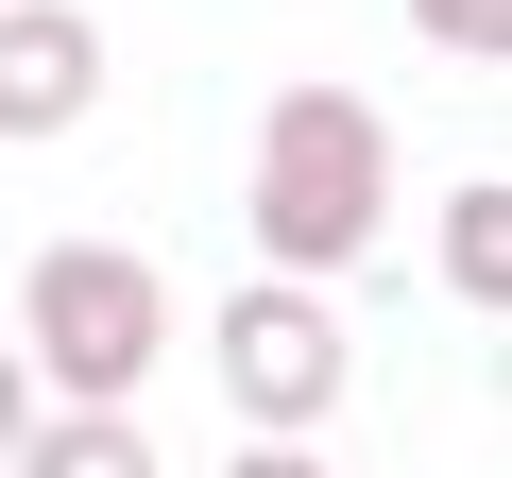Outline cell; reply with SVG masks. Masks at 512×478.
Masks as SVG:
<instances>
[{"instance_id": "obj_1", "label": "cell", "mask_w": 512, "mask_h": 478, "mask_svg": "<svg viewBox=\"0 0 512 478\" xmlns=\"http://www.w3.org/2000/svg\"><path fill=\"white\" fill-rule=\"evenodd\" d=\"M376 205H393V137H376L359 86H291L274 120H256V257H274L291 291L359 257Z\"/></svg>"}, {"instance_id": "obj_2", "label": "cell", "mask_w": 512, "mask_h": 478, "mask_svg": "<svg viewBox=\"0 0 512 478\" xmlns=\"http://www.w3.org/2000/svg\"><path fill=\"white\" fill-rule=\"evenodd\" d=\"M18 325H35V359H52L69 393H103V410L171 359V291H154V257H120V239H52L35 291H18Z\"/></svg>"}, {"instance_id": "obj_3", "label": "cell", "mask_w": 512, "mask_h": 478, "mask_svg": "<svg viewBox=\"0 0 512 478\" xmlns=\"http://www.w3.org/2000/svg\"><path fill=\"white\" fill-rule=\"evenodd\" d=\"M222 393H239L256 427H325V410H342V325H325V291L256 274V291L222 308Z\"/></svg>"}, {"instance_id": "obj_4", "label": "cell", "mask_w": 512, "mask_h": 478, "mask_svg": "<svg viewBox=\"0 0 512 478\" xmlns=\"http://www.w3.org/2000/svg\"><path fill=\"white\" fill-rule=\"evenodd\" d=\"M103 103V35L69 0H0V137H69Z\"/></svg>"}, {"instance_id": "obj_5", "label": "cell", "mask_w": 512, "mask_h": 478, "mask_svg": "<svg viewBox=\"0 0 512 478\" xmlns=\"http://www.w3.org/2000/svg\"><path fill=\"white\" fill-rule=\"evenodd\" d=\"M444 291H461V308H512V188H495V171L444 205Z\"/></svg>"}, {"instance_id": "obj_6", "label": "cell", "mask_w": 512, "mask_h": 478, "mask_svg": "<svg viewBox=\"0 0 512 478\" xmlns=\"http://www.w3.org/2000/svg\"><path fill=\"white\" fill-rule=\"evenodd\" d=\"M35 478H154V444L120 427V410H86V427H52V444H18Z\"/></svg>"}, {"instance_id": "obj_7", "label": "cell", "mask_w": 512, "mask_h": 478, "mask_svg": "<svg viewBox=\"0 0 512 478\" xmlns=\"http://www.w3.org/2000/svg\"><path fill=\"white\" fill-rule=\"evenodd\" d=\"M410 35H444V52H512V0H410Z\"/></svg>"}, {"instance_id": "obj_8", "label": "cell", "mask_w": 512, "mask_h": 478, "mask_svg": "<svg viewBox=\"0 0 512 478\" xmlns=\"http://www.w3.org/2000/svg\"><path fill=\"white\" fill-rule=\"evenodd\" d=\"M18 444H35V359L0 342V461H18Z\"/></svg>"}, {"instance_id": "obj_9", "label": "cell", "mask_w": 512, "mask_h": 478, "mask_svg": "<svg viewBox=\"0 0 512 478\" xmlns=\"http://www.w3.org/2000/svg\"><path fill=\"white\" fill-rule=\"evenodd\" d=\"M222 478H325V461H291V444H256V461H222Z\"/></svg>"}]
</instances>
